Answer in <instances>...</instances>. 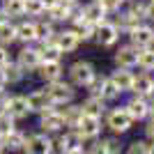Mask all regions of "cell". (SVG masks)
Here are the masks:
<instances>
[{
	"mask_svg": "<svg viewBox=\"0 0 154 154\" xmlns=\"http://www.w3.org/2000/svg\"><path fill=\"white\" fill-rule=\"evenodd\" d=\"M97 76V67L90 62V60H76V62L69 64L67 69V81H69L74 88H88V85L94 81Z\"/></svg>",
	"mask_w": 154,
	"mask_h": 154,
	"instance_id": "obj_1",
	"label": "cell"
},
{
	"mask_svg": "<svg viewBox=\"0 0 154 154\" xmlns=\"http://www.w3.org/2000/svg\"><path fill=\"white\" fill-rule=\"evenodd\" d=\"M101 122H103V129L113 131V136H122V134H127L129 129L134 127V120L127 115L124 106H115V108H108L106 113H103Z\"/></svg>",
	"mask_w": 154,
	"mask_h": 154,
	"instance_id": "obj_2",
	"label": "cell"
},
{
	"mask_svg": "<svg viewBox=\"0 0 154 154\" xmlns=\"http://www.w3.org/2000/svg\"><path fill=\"white\" fill-rule=\"evenodd\" d=\"M44 90L48 92L53 106H64V103H71L76 99V88H74L64 76L58 78V81H53V83H46Z\"/></svg>",
	"mask_w": 154,
	"mask_h": 154,
	"instance_id": "obj_3",
	"label": "cell"
},
{
	"mask_svg": "<svg viewBox=\"0 0 154 154\" xmlns=\"http://www.w3.org/2000/svg\"><path fill=\"white\" fill-rule=\"evenodd\" d=\"M120 37H122L120 28L110 19H106L103 23L94 26V37H92V42H94L97 46H101V48H115V46L120 44Z\"/></svg>",
	"mask_w": 154,
	"mask_h": 154,
	"instance_id": "obj_4",
	"label": "cell"
},
{
	"mask_svg": "<svg viewBox=\"0 0 154 154\" xmlns=\"http://www.w3.org/2000/svg\"><path fill=\"white\" fill-rule=\"evenodd\" d=\"M14 62L26 71V76L28 74H35L39 62H42V60H39V46L37 44H23L19 51H16V55H14Z\"/></svg>",
	"mask_w": 154,
	"mask_h": 154,
	"instance_id": "obj_5",
	"label": "cell"
},
{
	"mask_svg": "<svg viewBox=\"0 0 154 154\" xmlns=\"http://www.w3.org/2000/svg\"><path fill=\"white\" fill-rule=\"evenodd\" d=\"M127 37H129V44L136 46L138 51L140 48H149V46H154V26L147 23V21H143L140 26L131 28L127 32Z\"/></svg>",
	"mask_w": 154,
	"mask_h": 154,
	"instance_id": "obj_6",
	"label": "cell"
},
{
	"mask_svg": "<svg viewBox=\"0 0 154 154\" xmlns=\"http://www.w3.org/2000/svg\"><path fill=\"white\" fill-rule=\"evenodd\" d=\"M21 154H53V138L44 131L37 134H28L26 138V147Z\"/></svg>",
	"mask_w": 154,
	"mask_h": 154,
	"instance_id": "obj_7",
	"label": "cell"
},
{
	"mask_svg": "<svg viewBox=\"0 0 154 154\" xmlns=\"http://www.w3.org/2000/svg\"><path fill=\"white\" fill-rule=\"evenodd\" d=\"M39 129L48 136L64 131V117H62V113H60V106H53V108L39 113Z\"/></svg>",
	"mask_w": 154,
	"mask_h": 154,
	"instance_id": "obj_8",
	"label": "cell"
},
{
	"mask_svg": "<svg viewBox=\"0 0 154 154\" xmlns=\"http://www.w3.org/2000/svg\"><path fill=\"white\" fill-rule=\"evenodd\" d=\"M101 131H103L101 117H92V115H83L81 122H78V127H76V134L81 136L83 143L94 140V138H101Z\"/></svg>",
	"mask_w": 154,
	"mask_h": 154,
	"instance_id": "obj_9",
	"label": "cell"
},
{
	"mask_svg": "<svg viewBox=\"0 0 154 154\" xmlns=\"http://www.w3.org/2000/svg\"><path fill=\"white\" fill-rule=\"evenodd\" d=\"M76 147H83V140L76 134V129H64L53 138V152L58 154H67L69 149H76Z\"/></svg>",
	"mask_w": 154,
	"mask_h": 154,
	"instance_id": "obj_10",
	"label": "cell"
},
{
	"mask_svg": "<svg viewBox=\"0 0 154 154\" xmlns=\"http://www.w3.org/2000/svg\"><path fill=\"white\" fill-rule=\"evenodd\" d=\"M113 62H115V67H122V69H136V62H138V48L131 46V44L115 46Z\"/></svg>",
	"mask_w": 154,
	"mask_h": 154,
	"instance_id": "obj_11",
	"label": "cell"
},
{
	"mask_svg": "<svg viewBox=\"0 0 154 154\" xmlns=\"http://www.w3.org/2000/svg\"><path fill=\"white\" fill-rule=\"evenodd\" d=\"M124 110H127V115L136 122H145L149 115V101L145 99V97H136L131 94V99H129L127 103H124Z\"/></svg>",
	"mask_w": 154,
	"mask_h": 154,
	"instance_id": "obj_12",
	"label": "cell"
},
{
	"mask_svg": "<svg viewBox=\"0 0 154 154\" xmlns=\"http://www.w3.org/2000/svg\"><path fill=\"white\" fill-rule=\"evenodd\" d=\"M53 42H55V46H58L64 55L76 53L78 46H81V39L76 37V32L71 30V28H62V30H58V32H55V37H53Z\"/></svg>",
	"mask_w": 154,
	"mask_h": 154,
	"instance_id": "obj_13",
	"label": "cell"
},
{
	"mask_svg": "<svg viewBox=\"0 0 154 154\" xmlns=\"http://www.w3.org/2000/svg\"><path fill=\"white\" fill-rule=\"evenodd\" d=\"M134 74H136L134 69L115 67V69L108 74V78H110V83L120 90V94H127V92H131V85H134Z\"/></svg>",
	"mask_w": 154,
	"mask_h": 154,
	"instance_id": "obj_14",
	"label": "cell"
},
{
	"mask_svg": "<svg viewBox=\"0 0 154 154\" xmlns=\"http://www.w3.org/2000/svg\"><path fill=\"white\" fill-rule=\"evenodd\" d=\"M28 99V108H30V113H44V110L53 108V101H51V97H48V92L42 88V90H32L30 94H26Z\"/></svg>",
	"mask_w": 154,
	"mask_h": 154,
	"instance_id": "obj_15",
	"label": "cell"
},
{
	"mask_svg": "<svg viewBox=\"0 0 154 154\" xmlns=\"http://www.w3.org/2000/svg\"><path fill=\"white\" fill-rule=\"evenodd\" d=\"M7 115H12L16 122H21V120H28V115H30V108H28V99L26 94H12L9 97V103H7Z\"/></svg>",
	"mask_w": 154,
	"mask_h": 154,
	"instance_id": "obj_16",
	"label": "cell"
},
{
	"mask_svg": "<svg viewBox=\"0 0 154 154\" xmlns=\"http://www.w3.org/2000/svg\"><path fill=\"white\" fill-rule=\"evenodd\" d=\"M152 85H154V74L152 71H138V74H134V85H131V92H129V94L145 97V99H147Z\"/></svg>",
	"mask_w": 154,
	"mask_h": 154,
	"instance_id": "obj_17",
	"label": "cell"
},
{
	"mask_svg": "<svg viewBox=\"0 0 154 154\" xmlns=\"http://www.w3.org/2000/svg\"><path fill=\"white\" fill-rule=\"evenodd\" d=\"M44 83H53L58 78L64 76V64L62 62H39L37 71H35Z\"/></svg>",
	"mask_w": 154,
	"mask_h": 154,
	"instance_id": "obj_18",
	"label": "cell"
},
{
	"mask_svg": "<svg viewBox=\"0 0 154 154\" xmlns=\"http://www.w3.org/2000/svg\"><path fill=\"white\" fill-rule=\"evenodd\" d=\"M16 44H35V19H23L16 21Z\"/></svg>",
	"mask_w": 154,
	"mask_h": 154,
	"instance_id": "obj_19",
	"label": "cell"
},
{
	"mask_svg": "<svg viewBox=\"0 0 154 154\" xmlns=\"http://www.w3.org/2000/svg\"><path fill=\"white\" fill-rule=\"evenodd\" d=\"M26 138H28V134L16 127V129H12L9 134L2 136V147H5V152H23Z\"/></svg>",
	"mask_w": 154,
	"mask_h": 154,
	"instance_id": "obj_20",
	"label": "cell"
},
{
	"mask_svg": "<svg viewBox=\"0 0 154 154\" xmlns=\"http://www.w3.org/2000/svg\"><path fill=\"white\" fill-rule=\"evenodd\" d=\"M113 16H115V19H110V21H113V23H115V26L120 28V32H124V35H127V32L131 30V28H136V26H140V23H143V19H140V16L131 14V12L127 9V7H122V9H120V12H115Z\"/></svg>",
	"mask_w": 154,
	"mask_h": 154,
	"instance_id": "obj_21",
	"label": "cell"
},
{
	"mask_svg": "<svg viewBox=\"0 0 154 154\" xmlns=\"http://www.w3.org/2000/svg\"><path fill=\"white\" fill-rule=\"evenodd\" d=\"M81 14H83V19L88 21V23H92V26H99V23H103V21L108 19V14L103 12V7L99 5V2H94V0L81 5Z\"/></svg>",
	"mask_w": 154,
	"mask_h": 154,
	"instance_id": "obj_22",
	"label": "cell"
},
{
	"mask_svg": "<svg viewBox=\"0 0 154 154\" xmlns=\"http://www.w3.org/2000/svg\"><path fill=\"white\" fill-rule=\"evenodd\" d=\"M58 28L53 26L51 21L46 19H35V44H46V42H53Z\"/></svg>",
	"mask_w": 154,
	"mask_h": 154,
	"instance_id": "obj_23",
	"label": "cell"
},
{
	"mask_svg": "<svg viewBox=\"0 0 154 154\" xmlns=\"http://www.w3.org/2000/svg\"><path fill=\"white\" fill-rule=\"evenodd\" d=\"M60 113L64 117V127L67 129H76L78 122H81V117H83V108H81V103H64L60 106Z\"/></svg>",
	"mask_w": 154,
	"mask_h": 154,
	"instance_id": "obj_24",
	"label": "cell"
},
{
	"mask_svg": "<svg viewBox=\"0 0 154 154\" xmlns=\"http://www.w3.org/2000/svg\"><path fill=\"white\" fill-rule=\"evenodd\" d=\"M81 108H83V115L103 117V113L108 110V103L99 97H85V101H81Z\"/></svg>",
	"mask_w": 154,
	"mask_h": 154,
	"instance_id": "obj_25",
	"label": "cell"
},
{
	"mask_svg": "<svg viewBox=\"0 0 154 154\" xmlns=\"http://www.w3.org/2000/svg\"><path fill=\"white\" fill-rule=\"evenodd\" d=\"M37 46H39V60L42 62H62L64 53L55 46V42H46V44H37Z\"/></svg>",
	"mask_w": 154,
	"mask_h": 154,
	"instance_id": "obj_26",
	"label": "cell"
},
{
	"mask_svg": "<svg viewBox=\"0 0 154 154\" xmlns=\"http://www.w3.org/2000/svg\"><path fill=\"white\" fill-rule=\"evenodd\" d=\"M0 9L5 12L7 19L12 21H19L26 16V12H23V0H0Z\"/></svg>",
	"mask_w": 154,
	"mask_h": 154,
	"instance_id": "obj_27",
	"label": "cell"
},
{
	"mask_svg": "<svg viewBox=\"0 0 154 154\" xmlns=\"http://www.w3.org/2000/svg\"><path fill=\"white\" fill-rule=\"evenodd\" d=\"M0 44L2 46L16 44V21L7 19V21L0 23Z\"/></svg>",
	"mask_w": 154,
	"mask_h": 154,
	"instance_id": "obj_28",
	"label": "cell"
},
{
	"mask_svg": "<svg viewBox=\"0 0 154 154\" xmlns=\"http://www.w3.org/2000/svg\"><path fill=\"white\" fill-rule=\"evenodd\" d=\"M2 76H5L7 85H19V83H23V78H26V71H23L19 64L12 60V62L7 64V67H2Z\"/></svg>",
	"mask_w": 154,
	"mask_h": 154,
	"instance_id": "obj_29",
	"label": "cell"
},
{
	"mask_svg": "<svg viewBox=\"0 0 154 154\" xmlns=\"http://www.w3.org/2000/svg\"><path fill=\"white\" fill-rule=\"evenodd\" d=\"M136 67L140 71H152L154 74V46L138 51V62H136Z\"/></svg>",
	"mask_w": 154,
	"mask_h": 154,
	"instance_id": "obj_30",
	"label": "cell"
},
{
	"mask_svg": "<svg viewBox=\"0 0 154 154\" xmlns=\"http://www.w3.org/2000/svg\"><path fill=\"white\" fill-rule=\"evenodd\" d=\"M23 12H26L28 19H42L46 7L42 0H23Z\"/></svg>",
	"mask_w": 154,
	"mask_h": 154,
	"instance_id": "obj_31",
	"label": "cell"
},
{
	"mask_svg": "<svg viewBox=\"0 0 154 154\" xmlns=\"http://www.w3.org/2000/svg\"><path fill=\"white\" fill-rule=\"evenodd\" d=\"M124 154H149V140L147 138H136L127 145Z\"/></svg>",
	"mask_w": 154,
	"mask_h": 154,
	"instance_id": "obj_32",
	"label": "cell"
},
{
	"mask_svg": "<svg viewBox=\"0 0 154 154\" xmlns=\"http://www.w3.org/2000/svg\"><path fill=\"white\" fill-rule=\"evenodd\" d=\"M103 147H106V154H124L120 136H108V138H103Z\"/></svg>",
	"mask_w": 154,
	"mask_h": 154,
	"instance_id": "obj_33",
	"label": "cell"
},
{
	"mask_svg": "<svg viewBox=\"0 0 154 154\" xmlns=\"http://www.w3.org/2000/svg\"><path fill=\"white\" fill-rule=\"evenodd\" d=\"M120 97H122V94H120V90H117L115 85L110 83L108 74H106V85H103V94H101V99L108 103V101H115V99H120Z\"/></svg>",
	"mask_w": 154,
	"mask_h": 154,
	"instance_id": "obj_34",
	"label": "cell"
},
{
	"mask_svg": "<svg viewBox=\"0 0 154 154\" xmlns=\"http://www.w3.org/2000/svg\"><path fill=\"white\" fill-rule=\"evenodd\" d=\"M12 129H16V120L12 115H7V113H0V136L9 134Z\"/></svg>",
	"mask_w": 154,
	"mask_h": 154,
	"instance_id": "obj_35",
	"label": "cell"
},
{
	"mask_svg": "<svg viewBox=\"0 0 154 154\" xmlns=\"http://www.w3.org/2000/svg\"><path fill=\"white\" fill-rule=\"evenodd\" d=\"M85 154H106V147H103V138H94V140H88L85 145Z\"/></svg>",
	"mask_w": 154,
	"mask_h": 154,
	"instance_id": "obj_36",
	"label": "cell"
},
{
	"mask_svg": "<svg viewBox=\"0 0 154 154\" xmlns=\"http://www.w3.org/2000/svg\"><path fill=\"white\" fill-rule=\"evenodd\" d=\"M94 2H99V5L103 7V12L108 14V16H113V14L115 12H120V9H122V2H120V0H94Z\"/></svg>",
	"mask_w": 154,
	"mask_h": 154,
	"instance_id": "obj_37",
	"label": "cell"
},
{
	"mask_svg": "<svg viewBox=\"0 0 154 154\" xmlns=\"http://www.w3.org/2000/svg\"><path fill=\"white\" fill-rule=\"evenodd\" d=\"M12 51H9V46H2L0 44V69H2V67H7V64L12 62Z\"/></svg>",
	"mask_w": 154,
	"mask_h": 154,
	"instance_id": "obj_38",
	"label": "cell"
},
{
	"mask_svg": "<svg viewBox=\"0 0 154 154\" xmlns=\"http://www.w3.org/2000/svg\"><path fill=\"white\" fill-rule=\"evenodd\" d=\"M145 138L149 143H154V117H147L145 120Z\"/></svg>",
	"mask_w": 154,
	"mask_h": 154,
	"instance_id": "obj_39",
	"label": "cell"
},
{
	"mask_svg": "<svg viewBox=\"0 0 154 154\" xmlns=\"http://www.w3.org/2000/svg\"><path fill=\"white\" fill-rule=\"evenodd\" d=\"M145 21L154 26V0H147V9H145Z\"/></svg>",
	"mask_w": 154,
	"mask_h": 154,
	"instance_id": "obj_40",
	"label": "cell"
},
{
	"mask_svg": "<svg viewBox=\"0 0 154 154\" xmlns=\"http://www.w3.org/2000/svg\"><path fill=\"white\" fill-rule=\"evenodd\" d=\"M9 97H12V94H9L7 90H2V92H0V113H5V110H7V103H9Z\"/></svg>",
	"mask_w": 154,
	"mask_h": 154,
	"instance_id": "obj_41",
	"label": "cell"
},
{
	"mask_svg": "<svg viewBox=\"0 0 154 154\" xmlns=\"http://www.w3.org/2000/svg\"><path fill=\"white\" fill-rule=\"evenodd\" d=\"M2 90H7V81H5V76H2V69H0V92Z\"/></svg>",
	"mask_w": 154,
	"mask_h": 154,
	"instance_id": "obj_42",
	"label": "cell"
},
{
	"mask_svg": "<svg viewBox=\"0 0 154 154\" xmlns=\"http://www.w3.org/2000/svg\"><path fill=\"white\" fill-rule=\"evenodd\" d=\"M67 154H85V149L83 147H76V149H69Z\"/></svg>",
	"mask_w": 154,
	"mask_h": 154,
	"instance_id": "obj_43",
	"label": "cell"
},
{
	"mask_svg": "<svg viewBox=\"0 0 154 154\" xmlns=\"http://www.w3.org/2000/svg\"><path fill=\"white\" fill-rule=\"evenodd\" d=\"M42 2H44V7H46V9H48V7H53V5H55V2H58V0H42Z\"/></svg>",
	"mask_w": 154,
	"mask_h": 154,
	"instance_id": "obj_44",
	"label": "cell"
},
{
	"mask_svg": "<svg viewBox=\"0 0 154 154\" xmlns=\"http://www.w3.org/2000/svg\"><path fill=\"white\" fill-rule=\"evenodd\" d=\"M147 101L154 103V85H152V90H149V94H147Z\"/></svg>",
	"mask_w": 154,
	"mask_h": 154,
	"instance_id": "obj_45",
	"label": "cell"
},
{
	"mask_svg": "<svg viewBox=\"0 0 154 154\" xmlns=\"http://www.w3.org/2000/svg\"><path fill=\"white\" fill-rule=\"evenodd\" d=\"M147 117H154V103H149V115Z\"/></svg>",
	"mask_w": 154,
	"mask_h": 154,
	"instance_id": "obj_46",
	"label": "cell"
},
{
	"mask_svg": "<svg viewBox=\"0 0 154 154\" xmlns=\"http://www.w3.org/2000/svg\"><path fill=\"white\" fill-rule=\"evenodd\" d=\"M2 21H7V16H5V12L0 9V23H2Z\"/></svg>",
	"mask_w": 154,
	"mask_h": 154,
	"instance_id": "obj_47",
	"label": "cell"
},
{
	"mask_svg": "<svg viewBox=\"0 0 154 154\" xmlns=\"http://www.w3.org/2000/svg\"><path fill=\"white\" fill-rule=\"evenodd\" d=\"M149 154H154V143H149Z\"/></svg>",
	"mask_w": 154,
	"mask_h": 154,
	"instance_id": "obj_48",
	"label": "cell"
},
{
	"mask_svg": "<svg viewBox=\"0 0 154 154\" xmlns=\"http://www.w3.org/2000/svg\"><path fill=\"white\" fill-rule=\"evenodd\" d=\"M58 2H76V0H58Z\"/></svg>",
	"mask_w": 154,
	"mask_h": 154,
	"instance_id": "obj_49",
	"label": "cell"
},
{
	"mask_svg": "<svg viewBox=\"0 0 154 154\" xmlns=\"http://www.w3.org/2000/svg\"><path fill=\"white\" fill-rule=\"evenodd\" d=\"M120 2H122V5H127V2H131V0H120Z\"/></svg>",
	"mask_w": 154,
	"mask_h": 154,
	"instance_id": "obj_50",
	"label": "cell"
},
{
	"mask_svg": "<svg viewBox=\"0 0 154 154\" xmlns=\"http://www.w3.org/2000/svg\"><path fill=\"white\" fill-rule=\"evenodd\" d=\"M0 154H7V152H0Z\"/></svg>",
	"mask_w": 154,
	"mask_h": 154,
	"instance_id": "obj_51",
	"label": "cell"
}]
</instances>
